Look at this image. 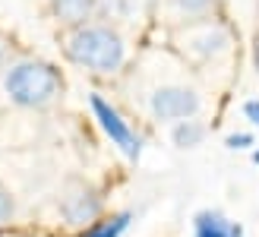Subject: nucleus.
Instances as JSON below:
<instances>
[{"label":"nucleus","mask_w":259,"mask_h":237,"mask_svg":"<svg viewBox=\"0 0 259 237\" xmlns=\"http://www.w3.org/2000/svg\"><path fill=\"white\" fill-rule=\"evenodd\" d=\"M67 57L89 73L114 76L126 63V45L108 25H76L67 38Z\"/></svg>","instance_id":"1"},{"label":"nucleus","mask_w":259,"mask_h":237,"mask_svg":"<svg viewBox=\"0 0 259 237\" xmlns=\"http://www.w3.org/2000/svg\"><path fill=\"white\" fill-rule=\"evenodd\" d=\"M4 89H7L10 101L19 104V108H45V104H51L60 95L63 79L51 63L22 60V63H13L7 70Z\"/></svg>","instance_id":"2"},{"label":"nucleus","mask_w":259,"mask_h":237,"mask_svg":"<svg viewBox=\"0 0 259 237\" xmlns=\"http://www.w3.org/2000/svg\"><path fill=\"white\" fill-rule=\"evenodd\" d=\"M89 104H92V114H95V121L101 124V130L111 136V142L117 146L126 158H139V152H142V139L133 133V127H130L123 117H120V111L114 108L111 101H105L101 95H89Z\"/></svg>","instance_id":"3"},{"label":"nucleus","mask_w":259,"mask_h":237,"mask_svg":"<svg viewBox=\"0 0 259 237\" xmlns=\"http://www.w3.org/2000/svg\"><path fill=\"white\" fill-rule=\"evenodd\" d=\"M199 95L193 89H184V86H161L152 92L149 98V108L158 121H187V117H196L199 111Z\"/></svg>","instance_id":"4"},{"label":"nucleus","mask_w":259,"mask_h":237,"mask_svg":"<svg viewBox=\"0 0 259 237\" xmlns=\"http://www.w3.org/2000/svg\"><path fill=\"white\" fill-rule=\"evenodd\" d=\"M228 42H231V35L225 25H218V22H196V25H190L187 35H184V51L193 57H199V60H209V57H218V54H225L228 51Z\"/></svg>","instance_id":"5"},{"label":"nucleus","mask_w":259,"mask_h":237,"mask_svg":"<svg viewBox=\"0 0 259 237\" xmlns=\"http://www.w3.org/2000/svg\"><path fill=\"white\" fill-rule=\"evenodd\" d=\"M60 212H63V218H67L70 225H92L98 218V212H101V200L92 190H76V193H70L67 200H63Z\"/></svg>","instance_id":"6"},{"label":"nucleus","mask_w":259,"mask_h":237,"mask_svg":"<svg viewBox=\"0 0 259 237\" xmlns=\"http://www.w3.org/2000/svg\"><path fill=\"white\" fill-rule=\"evenodd\" d=\"M193 237H243V228L215 209H205L193 218Z\"/></svg>","instance_id":"7"},{"label":"nucleus","mask_w":259,"mask_h":237,"mask_svg":"<svg viewBox=\"0 0 259 237\" xmlns=\"http://www.w3.org/2000/svg\"><path fill=\"white\" fill-rule=\"evenodd\" d=\"M95 7H98V0H51L54 16L67 25H85V19L92 16Z\"/></svg>","instance_id":"8"},{"label":"nucleus","mask_w":259,"mask_h":237,"mask_svg":"<svg viewBox=\"0 0 259 237\" xmlns=\"http://www.w3.org/2000/svg\"><path fill=\"white\" fill-rule=\"evenodd\" d=\"M202 139H205V127L199 121H193V117L177 121V127H174V146L177 149H196Z\"/></svg>","instance_id":"9"},{"label":"nucleus","mask_w":259,"mask_h":237,"mask_svg":"<svg viewBox=\"0 0 259 237\" xmlns=\"http://www.w3.org/2000/svg\"><path fill=\"white\" fill-rule=\"evenodd\" d=\"M126 228H130V212H120V215L92 221V225L82 231V237H120Z\"/></svg>","instance_id":"10"},{"label":"nucleus","mask_w":259,"mask_h":237,"mask_svg":"<svg viewBox=\"0 0 259 237\" xmlns=\"http://www.w3.org/2000/svg\"><path fill=\"white\" fill-rule=\"evenodd\" d=\"M177 10L184 13V16H193V19H202L205 13L215 7V0H174Z\"/></svg>","instance_id":"11"},{"label":"nucleus","mask_w":259,"mask_h":237,"mask_svg":"<svg viewBox=\"0 0 259 237\" xmlns=\"http://www.w3.org/2000/svg\"><path fill=\"white\" fill-rule=\"evenodd\" d=\"M10 218H13V200H10V193L0 187V228H4Z\"/></svg>","instance_id":"12"},{"label":"nucleus","mask_w":259,"mask_h":237,"mask_svg":"<svg viewBox=\"0 0 259 237\" xmlns=\"http://www.w3.org/2000/svg\"><path fill=\"white\" fill-rule=\"evenodd\" d=\"M225 142H228V149H250L253 146V136L250 133H231Z\"/></svg>","instance_id":"13"},{"label":"nucleus","mask_w":259,"mask_h":237,"mask_svg":"<svg viewBox=\"0 0 259 237\" xmlns=\"http://www.w3.org/2000/svg\"><path fill=\"white\" fill-rule=\"evenodd\" d=\"M243 117H247L250 124H256V127H259V101H256V98L243 104Z\"/></svg>","instance_id":"14"},{"label":"nucleus","mask_w":259,"mask_h":237,"mask_svg":"<svg viewBox=\"0 0 259 237\" xmlns=\"http://www.w3.org/2000/svg\"><path fill=\"white\" fill-rule=\"evenodd\" d=\"M253 63H256V73H259V45H256V51H253Z\"/></svg>","instance_id":"15"},{"label":"nucleus","mask_w":259,"mask_h":237,"mask_svg":"<svg viewBox=\"0 0 259 237\" xmlns=\"http://www.w3.org/2000/svg\"><path fill=\"white\" fill-rule=\"evenodd\" d=\"M253 162H256V165H259V149H256V152H253Z\"/></svg>","instance_id":"16"},{"label":"nucleus","mask_w":259,"mask_h":237,"mask_svg":"<svg viewBox=\"0 0 259 237\" xmlns=\"http://www.w3.org/2000/svg\"><path fill=\"white\" fill-rule=\"evenodd\" d=\"M0 63H4V45H0Z\"/></svg>","instance_id":"17"}]
</instances>
